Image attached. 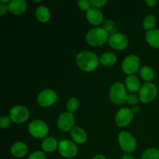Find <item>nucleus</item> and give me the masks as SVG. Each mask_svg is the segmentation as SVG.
Segmentation results:
<instances>
[{"label": "nucleus", "mask_w": 159, "mask_h": 159, "mask_svg": "<svg viewBox=\"0 0 159 159\" xmlns=\"http://www.w3.org/2000/svg\"><path fill=\"white\" fill-rule=\"evenodd\" d=\"M78 67L85 72L96 71L99 65V57L90 51H82L77 54L75 58Z\"/></svg>", "instance_id": "nucleus-1"}, {"label": "nucleus", "mask_w": 159, "mask_h": 159, "mask_svg": "<svg viewBox=\"0 0 159 159\" xmlns=\"http://www.w3.org/2000/svg\"><path fill=\"white\" fill-rule=\"evenodd\" d=\"M110 34L103 27L92 28L85 34V41L91 47H99L108 42Z\"/></svg>", "instance_id": "nucleus-2"}, {"label": "nucleus", "mask_w": 159, "mask_h": 159, "mask_svg": "<svg viewBox=\"0 0 159 159\" xmlns=\"http://www.w3.org/2000/svg\"><path fill=\"white\" fill-rule=\"evenodd\" d=\"M127 90L125 85L120 82H114L109 90V98L113 104L117 106L126 103Z\"/></svg>", "instance_id": "nucleus-3"}, {"label": "nucleus", "mask_w": 159, "mask_h": 159, "mask_svg": "<svg viewBox=\"0 0 159 159\" xmlns=\"http://www.w3.org/2000/svg\"><path fill=\"white\" fill-rule=\"evenodd\" d=\"M118 142L120 149L125 154H130L134 152L138 146L136 138L130 132L121 131L118 135Z\"/></svg>", "instance_id": "nucleus-4"}, {"label": "nucleus", "mask_w": 159, "mask_h": 159, "mask_svg": "<svg viewBox=\"0 0 159 159\" xmlns=\"http://www.w3.org/2000/svg\"><path fill=\"white\" fill-rule=\"evenodd\" d=\"M28 132L36 139H44L49 133V126L41 120H34L28 125Z\"/></svg>", "instance_id": "nucleus-5"}, {"label": "nucleus", "mask_w": 159, "mask_h": 159, "mask_svg": "<svg viewBox=\"0 0 159 159\" xmlns=\"http://www.w3.org/2000/svg\"><path fill=\"white\" fill-rule=\"evenodd\" d=\"M158 93V88L155 84L152 82H144L138 92L140 102L144 104L150 103L156 99Z\"/></svg>", "instance_id": "nucleus-6"}, {"label": "nucleus", "mask_w": 159, "mask_h": 159, "mask_svg": "<svg viewBox=\"0 0 159 159\" xmlns=\"http://www.w3.org/2000/svg\"><path fill=\"white\" fill-rule=\"evenodd\" d=\"M57 150L59 154L65 159H72L78 155L79 152V149L75 143L68 139H64L59 141Z\"/></svg>", "instance_id": "nucleus-7"}, {"label": "nucleus", "mask_w": 159, "mask_h": 159, "mask_svg": "<svg viewBox=\"0 0 159 159\" xmlns=\"http://www.w3.org/2000/svg\"><path fill=\"white\" fill-rule=\"evenodd\" d=\"M140 65H141V61L139 57L136 54H130L124 59L121 65V68L126 75H131L138 72L140 68Z\"/></svg>", "instance_id": "nucleus-8"}, {"label": "nucleus", "mask_w": 159, "mask_h": 159, "mask_svg": "<svg viewBox=\"0 0 159 159\" xmlns=\"http://www.w3.org/2000/svg\"><path fill=\"white\" fill-rule=\"evenodd\" d=\"M58 100V96L55 91L50 89L42 90L37 97V102L41 107H50Z\"/></svg>", "instance_id": "nucleus-9"}, {"label": "nucleus", "mask_w": 159, "mask_h": 159, "mask_svg": "<svg viewBox=\"0 0 159 159\" xmlns=\"http://www.w3.org/2000/svg\"><path fill=\"white\" fill-rule=\"evenodd\" d=\"M9 116L15 124H23L29 119L30 111L24 106L16 105L10 109Z\"/></svg>", "instance_id": "nucleus-10"}, {"label": "nucleus", "mask_w": 159, "mask_h": 159, "mask_svg": "<svg viewBox=\"0 0 159 159\" xmlns=\"http://www.w3.org/2000/svg\"><path fill=\"white\" fill-rule=\"evenodd\" d=\"M75 123V118L73 113L68 111L63 112L59 115L57 118V128L61 132L67 133L68 131H71L74 128Z\"/></svg>", "instance_id": "nucleus-11"}, {"label": "nucleus", "mask_w": 159, "mask_h": 159, "mask_svg": "<svg viewBox=\"0 0 159 159\" xmlns=\"http://www.w3.org/2000/svg\"><path fill=\"white\" fill-rule=\"evenodd\" d=\"M134 115L131 109L122 107L115 115V123L120 127H127L133 120Z\"/></svg>", "instance_id": "nucleus-12"}, {"label": "nucleus", "mask_w": 159, "mask_h": 159, "mask_svg": "<svg viewBox=\"0 0 159 159\" xmlns=\"http://www.w3.org/2000/svg\"><path fill=\"white\" fill-rule=\"evenodd\" d=\"M108 43L113 49L116 51H123L128 46L129 40L125 34L116 32L110 36Z\"/></svg>", "instance_id": "nucleus-13"}, {"label": "nucleus", "mask_w": 159, "mask_h": 159, "mask_svg": "<svg viewBox=\"0 0 159 159\" xmlns=\"http://www.w3.org/2000/svg\"><path fill=\"white\" fill-rule=\"evenodd\" d=\"M87 21L90 24L93 25L96 27L99 26L101 24H103V14L99 9L92 7L89 10H88L85 13Z\"/></svg>", "instance_id": "nucleus-14"}, {"label": "nucleus", "mask_w": 159, "mask_h": 159, "mask_svg": "<svg viewBox=\"0 0 159 159\" xmlns=\"http://www.w3.org/2000/svg\"><path fill=\"white\" fill-rule=\"evenodd\" d=\"M9 12L11 14L20 16L24 13L27 9V3L25 0H10L8 4Z\"/></svg>", "instance_id": "nucleus-15"}, {"label": "nucleus", "mask_w": 159, "mask_h": 159, "mask_svg": "<svg viewBox=\"0 0 159 159\" xmlns=\"http://www.w3.org/2000/svg\"><path fill=\"white\" fill-rule=\"evenodd\" d=\"M10 152L15 158H24L28 153V146L23 141H16L11 145Z\"/></svg>", "instance_id": "nucleus-16"}, {"label": "nucleus", "mask_w": 159, "mask_h": 159, "mask_svg": "<svg viewBox=\"0 0 159 159\" xmlns=\"http://www.w3.org/2000/svg\"><path fill=\"white\" fill-rule=\"evenodd\" d=\"M124 85H125L127 91L130 92V93H138L141 87V81H140L139 78L135 75H127L125 79Z\"/></svg>", "instance_id": "nucleus-17"}, {"label": "nucleus", "mask_w": 159, "mask_h": 159, "mask_svg": "<svg viewBox=\"0 0 159 159\" xmlns=\"http://www.w3.org/2000/svg\"><path fill=\"white\" fill-rule=\"evenodd\" d=\"M70 135L72 141L78 144H85L88 138L85 130L80 127H75L70 131Z\"/></svg>", "instance_id": "nucleus-18"}, {"label": "nucleus", "mask_w": 159, "mask_h": 159, "mask_svg": "<svg viewBox=\"0 0 159 159\" xmlns=\"http://www.w3.org/2000/svg\"><path fill=\"white\" fill-rule=\"evenodd\" d=\"M59 142L54 137H47L41 142V148L43 152L52 153L58 148Z\"/></svg>", "instance_id": "nucleus-19"}, {"label": "nucleus", "mask_w": 159, "mask_h": 159, "mask_svg": "<svg viewBox=\"0 0 159 159\" xmlns=\"http://www.w3.org/2000/svg\"><path fill=\"white\" fill-rule=\"evenodd\" d=\"M35 17L40 23H47L51 19V12L45 6H39L35 10Z\"/></svg>", "instance_id": "nucleus-20"}, {"label": "nucleus", "mask_w": 159, "mask_h": 159, "mask_svg": "<svg viewBox=\"0 0 159 159\" xmlns=\"http://www.w3.org/2000/svg\"><path fill=\"white\" fill-rule=\"evenodd\" d=\"M145 40L152 48H159V29L146 31Z\"/></svg>", "instance_id": "nucleus-21"}, {"label": "nucleus", "mask_w": 159, "mask_h": 159, "mask_svg": "<svg viewBox=\"0 0 159 159\" xmlns=\"http://www.w3.org/2000/svg\"><path fill=\"white\" fill-rule=\"evenodd\" d=\"M116 61H117V57L116 54L111 51L104 52L99 57V62L101 65L105 67L113 66L116 63Z\"/></svg>", "instance_id": "nucleus-22"}, {"label": "nucleus", "mask_w": 159, "mask_h": 159, "mask_svg": "<svg viewBox=\"0 0 159 159\" xmlns=\"http://www.w3.org/2000/svg\"><path fill=\"white\" fill-rule=\"evenodd\" d=\"M140 75L145 82H152L155 79V71L152 67L144 65L140 70Z\"/></svg>", "instance_id": "nucleus-23"}, {"label": "nucleus", "mask_w": 159, "mask_h": 159, "mask_svg": "<svg viewBox=\"0 0 159 159\" xmlns=\"http://www.w3.org/2000/svg\"><path fill=\"white\" fill-rule=\"evenodd\" d=\"M141 159H159V149L157 148H149L141 154Z\"/></svg>", "instance_id": "nucleus-24"}, {"label": "nucleus", "mask_w": 159, "mask_h": 159, "mask_svg": "<svg viewBox=\"0 0 159 159\" xmlns=\"http://www.w3.org/2000/svg\"><path fill=\"white\" fill-rule=\"evenodd\" d=\"M157 23L156 17L154 15H148L143 21V27L146 31L152 30L155 29V26Z\"/></svg>", "instance_id": "nucleus-25"}, {"label": "nucleus", "mask_w": 159, "mask_h": 159, "mask_svg": "<svg viewBox=\"0 0 159 159\" xmlns=\"http://www.w3.org/2000/svg\"><path fill=\"white\" fill-rule=\"evenodd\" d=\"M79 107V101L76 97H71L68 99L66 102V110L69 113H75Z\"/></svg>", "instance_id": "nucleus-26"}, {"label": "nucleus", "mask_w": 159, "mask_h": 159, "mask_svg": "<svg viewBox=\"0 0 159 159\" xmlns=\"http://www.w3.org/2000/svg\"><path fill=\"white\" fill-rule=\"evenodd\" d=\"M102 27H103L110 35L116 33V27H115L114 22L112 21L111 20H107L106 21H104Z\"/></svg>", "instance_id": "nucleus-27"}, {"label": "nucleus", "mask_w": 159, "mask_h": 159, "mask_svg": "<svg viewBox=\"0 0 159 159\" xmlns=\"http://www.w3.org/2000/svg\"><path fill=\"white\" fill-rule=\"evenodd\" d=\"M139 102L140 99L138 95L134 94V93H130V94L127 95V99H126V103L134 107V106L138 105V103Z\"/></svg>", "instance_id": "nucleus-28"}, {"label": "nucleus", "mask_w": 159, "mask_h": 159, "mask_svg": "<svg viewBox=\"0 0 159 159\" xmlns=\"http://www.w3.org/2000/svg\"><path fill=\"white\" fill-rule=\"evenodd\" d=\"M78 6H79V9L82 11H85L87 12L88 10H89L92 8L91 2L90 0H79L77 2Z\"/></svg>", "instance_id": "nucleus-29"}, {"label": "nucleus", "mask_w": 159, "mask_h": 159, "mask_svg": "<svg viewBox=\"0 0 159 159\" xmlns=\"http://www.w3.org/2000/svg\"><path fill=\"white\" fill-rule=\"evenodd\" d=\"M11 122H12V120L10 119L9 116H6V115L2 116L0 117V127L2 129L7 128L11 124Z\"/></svg>", "instance_id": "nucleus-30"}, {"label": "nucleus", "mask_w": 159, "mask_h": 159, "mask_svg": "<svg viewBox=\"0 0 159 159\" xmlns=\"http://www.w3.org/2000/svg\"><path fill=\"white\" fill-rule=\"evenodd\" d=\"M27 159H47L44 152L41 151H36L28 156Z\"/></svg>", "instance_id": "nucleus-31"}, {"label": "nucleus", "mask_w": 159, "mask_h": 159, "mask_svg": "<svg viewBox=\"0 0 159 159\" xmlns=\"http://www.w3.org/2000/svg\"><path fill=\"white\" fill-rule=\"evenodd\" d=\"M90 2H91L92 7L99 9L105 6L108 2L107 0H90Z\"/></svg>", "instance_id": "nucleus-32"}, {"label": "nucleus", "mask_w": 159, "mask_h": 159, "mask_svg": "<svg viewBox=\"0 0 159 159\" xmlns=\"http://www.w3.org/2000/svg\"><path fill=\"white\" fill-rule=\"evenodd\" d=\"M8 12H9L8 4H2V3H0V15L4 16Z\"/></svg>", "instance_id": "nucleus-33"}, {"label": "nucleus", "mask_w": 159, "mask_h": 159, "mask_svg": "<svg viewBox=\"0 0 159 159\" xmlns=\"http://www.w3.org/2000/svg\"><path fill=\"white\" fill-rule=\"evenodd\" d=\"M144 2H145L146 6L150 8H152L156 6L157 3H158V1L157 0H146Z\"/></svg>", "instance_id": "nucleus-34"}, {"label": "nucleus", "mask_w": 159, "mask_h": 159, "mask_svg": "<svg viewBox=\"0 0 159 159\" xmlns=\"http://www.w3.org/2000/svg\"><path fill=\"white\" fill-rule=\"evenodd\" d=\"M140 110H141V109H140L139 106H134V107H133L131 108V110H132V112H133L134 114L139 113Z\"/></svg>", "instance_id": "nucleus-35"}, {"label": "nucleus", "mask_w": 159, "mask_h": 159, "mask_svg": "<svg viewBox=\"0 0 159 159\" xmlns=\"http://www.w3.org/2000/svg\"><path fill=\"white\" fill-rule=\"evenodd\" d=\"M122 159H135L133 155H131L130 154H124L123 155Z\"/></svg>", "instance_id": "nucleus-36"}, {"label": "nucleus", "mask_w": 159, "mask_h": 159, "mask_svg": "<svg viewBox=\"0 0 159 159\" xmlns=\"http://www.w3.org/2000/svg\"><path fill=\"white\" fill-rule=\"evenodd\" d=\"M93 159H107V158H106V157L104 156V155H100V154H99V155H95V156L93 158Z\"/></svg>", "instance_id": "nucleus-37"}, {"label": "nucleus", "mask_w": 159, "mask_h": 159, "mask_svg": "<svg viewBox=\"0 0 159 159\" xmlns=\"http://www.w3.org/2000/svg\"><path fill=\"white\" fill-rule=\"evenodd\" d=\"M34 2H35V3H40V2H41V1H40V0H38V1H36V0H34Z\"/></svg>", "instance_id": "nucleus-38"}]
</instances>
